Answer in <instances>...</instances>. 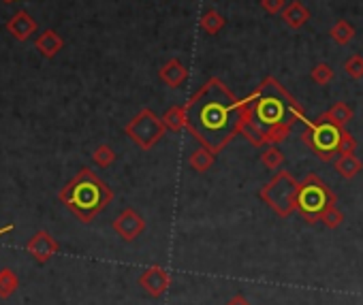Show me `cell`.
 Returning <instances> with one entry per match:
<instances>
[{"label": "cell", "instance_id": "1", "mask_svg": "<svg viewBox=\"0 0 363 305\" xmlns=\"http://www.w3.org/2000/svg\"><path fill=\"white\" fill-rule=\"evenodd\" d=\"M188 113V132L216 156L242 135L248 113V99H237L222 79L210 77L184 103Z\"/></svg>", "mask_w": 363, "mask_h": 305}, {"label": "cell", "instance_id": "2", "mask_svg": "<svg viewBox=\"0 0 363 305\" xmlns=\"http://www.w3.org/2000/svg\"><path fill=\"white\" fill-rule=\"evenodd\" d=\"M248 113L242 126V137L255 148H263V130L269 126L306 122L304 105L276 79L265 77L251 94H248Z\"/></svg>", "mask_w": 363, "mask_h": 305}, {"label": "cell", "instance_id": "3", "mask_svg": "<svg viewBox=\"0 0 363 305\" xmlns=\"http://www.w3.org/2000/svg\"><path fill=\"white\" fill-rule=\"evenodd\" d=\"M58 201L69 209L79 222L90 224L113 201V190L92 169L84 167L58 193Z\"/></svg>", "mask_w": 363, "mask_h": 305}, {"label": "cell", "instance_id": "4", "mask_svg": "<svg viewBox=\"0 0 363 305\" xmlns=\"http://www.w3.org/2000/svg\"><path fill=\"white\" fill-rule=\"evenodd\" d=\"M304 146L323 162H333L335 156L355 152L357 139L346 130L323 120H306L302 132Z\"/></svg>", "mask_w": 363, "mask_h": 305}, {"label": "cell", "instance_id": "5", "mask_svg": "<svg viewBox=\"0 0 363 305\" xmlns=\"http://www.w3.org/2000/svg\"><path fill=\"white\" fill-rule=\"evenodd\" d=\"M337 205V197L331 188L316 175L310 173L300 181L297 188V201H295V207H297V214L308 222V224H316L321 222V218L327 214V211Z\"/></svg>", "mask_w": 363, "mask_h": 305}, {"label": "cell", "instance_id": "6", "mask_svg": "<svg viewBox=\"0 0 363 305\" xmlns=\"http://www.w3.org/2000/svg\"><path fill=\"white\" fill-rule=\"evenodd\" d=\"M297 188H300V181L288 171L280 169L267 184H263V188H259V199L274 211L278 218L286 220L293 216V211H297V207H295Z\"/></svg>", "mask_w": 363, "mask_h": 305}, {"label": "cell", "instance_id": "7", "mask_svg": "<svg viewBox=\"0 0 363 305\" xmlns=\"http://www.w3.org/2000/svg\"><path fill=\"white\" fill-rule=\"evenodd\" d=\"M167 132L163 117H158L152 109H141L133 120L124 126V135L133 141L135 146L144 152H150L158 141Z\"/></svg>", "mask_w": 363, "mask_h": 305}, {"label": "cell", "instance_id": "8", "mask_svg": "<svg viewBox=\"0 0 363 305\" xmlns=\"http://www.w3.org/2000/svg\"><path fill=\"white\" fill-rule=\"evenodd\" d=\"M146 226H148L146 218L139 214L137 209H133V207L122 209L120 214L116 216V220L111 222L113 233H116L120 239L128 242V244L135 242V239H139V235H144Z\"/></svg>", "mask_w": 363, "mask_h": 305}, {"label": "cell", "instance_id": "9", "mask_svg": "<svg viewBox=\"0 0 363 305\" xmlns=\"http://www.w3.org/2000/svg\"><path fill=\"white\" fill-rule=\"evenodd\" d=\"M171 273L161 267V265H150L146 267L139 277H137V284L152 297V299H161L169 288H171Z\"/></svg>", "mask_w": 363, "mask_h": 305}, {"label": "cell", "instance_id": "10", "mask_svg": "<svg viewBox=\"0 0 363 305\" xmlns=\"http://www.w3.org/2000/svg\"><path fill=\"white\" fill-rule=\"evenodd\" d=\"M26 252L35 258L39 265L50 263L52 258L60 252V244L54 239V235L48 230H37L26 244Z\"/></svg>", "mask_w": 363, "mask_h": 305}, {"label": "cell", "instance_id": "11", "mask_svg": "<svg viewBox=\"0 0 363 305\" xmlns=\"http://www.w3.org/2000/svg\"><path fill=\"white\" fill-rule=\"evenodd\" d=\"M37 21H35V17L28 13V11H24V9H19V11H15L13 15H11V19L7 21V32L13 37V39H17V41H28L35 32H37Z\"/></svg>", "mask_w": 363, "mask_h": 305}, {"label": "cell", "instance_id": "12", "mask_svg": "<svg viewBox=\"0 0 363 305\" xmlns=\"http://www.w3.org/2000/svg\"><path fill=\"white\" fill-rule=\"evenodd\" d=\"M158 77H161V81L167 86V88H179L182 83H184L188 79V68L182 64V60L177 58H171L167 60L161 70H158Z\"/></svg>", "mask_w": 363, "mask_h": 305}, {"label": "cell", "instance_id": "13", "mask_svg": "<svg viewBox=\"0 0 363 305\" xmlns=\"http://www.w3.org/2000/svg\"><path fill=\"white\" fill-rule=\"evenodd\" d=\"M280 15H282V21L286 23L291 30L304 28L306 21L310 19V11H308V7L302 3V0H291V3H286L284 11Z\"/></svg>", "mask_w": 363, "mask_h": 305}, {"label": "cell", "instance_id": "14", "mask_svg": "<svg viewBox=\"0 0 363 305\" xmlns=\"http://www.w3.org/2000/svg\"><path fill=\"white\" fill-rule=\"evenodd\" d=\"M35 47H37V52H39L43 58H56L58 52L64 47V39H62L56 30L48 28V30H43V32L37 37Z\"/></svg>", "mask_w": 363, "mask_h": 305}, {"label": "cell", "instance_id": "15", "mask_svg": "<svg viewBox=\"0 0 363 305\" xmlns=\"http://www.w3.org/2000/svg\"><path fill=\"white\" fill-rule=\"evenodd\" d=\"M333 169L342 179H355L363 171V162L355 152H346L333 160Z\"/></svg>", "mask_w": 363, "mask_h": 305}, {"label": "cell", "instance_id": "16", "mask_svg": "<svg viewBox=\"0 0 363 305\" xmlns=\"http://www.w3.org/2000/svg\"><path fill=\"white\" fill-rule=\"evenodd\" d=\"M355 117V111H353V107L351 105H346V103H335V105H331L327 111H323L316 120H323V122H329V124H333V126H340V128H346V124L353 120Z\"/></svg>", "mask_w": 363, "mask_h": 305}, {"label": "cell", "instance_id": "17", "mask_svg": "<svg viewBox=\"0 0 363 305\" xmlns=\"http://www.w3.org/2000/svg\"><path fill=\"white\" fill-rule=\"evenodd\" d=\"M163 122L167 126V130H173V132H182L188 128V113H186V107L184 105H173L165 111L163 115Z\"/></svg>", "mask_w": 363, "mask_h": 305}, {"label": "cell", "instance_id": "18", "mask_svg": "<svg viewBox=\"0 0 363 305\" xmlns=\"http://www.w3.org/2000/svg\"><path fill=\"white\" fill-rule=\"evenodd\" d=\"M214 162H216V154L210 152L208 148H199L188 156V167L195 173H208L214 167Z\"/></svg>", "mask_w": 363, "mask_h": 305}, {"label": "cell", "instance_id": "19", "mask_svg": "<svg viewBox=\"0 0 363 305\" xmlns=\"http://www.w3.org/2000/svg\"><path fill=\"white\" fill-rule=\"evenodd\" d=\"M329 35H331V39L337 43V45H349L353 39H355V26L349 21V19H337L333 26H331V30H329Z\"/></svg>", "mask_w": 363, "mask_h": 305}, {"label": "cell", "instance_id": "20", "mask_svg": "<svg viewBox=\"0 0 363 305\" xmlns=\"http://www.w3.org/2000/svg\"><path fill=\"white\" fill-rule=\"evenodd\" d=\"M284 160H286V156L278 146H267L261 154V164L267 171H274V173L282 169Z\"/></svg>", "mask_w": 363, "mask_h": 305}, {"label": "cell", "instance_id": "21", "mask_svg": "<svg viewBox=\"0 0 363 305\" xmlns=\"http://www.w3.org/2000/svg\"><path fill=\"white\" fill-rule=\"evenodd\" d=\"M224 17L216 11V9H210V11H206L201 15V19H199V28L206 32V35H218L222 28H224Z\"/></svg>", "mask_w": 363, "mask_h": 305}, {"label": "cell", "instance_id": "22", "mask_svg": "<svg viewBox=\"0 0 363 305\" xmlns=\"http://www.w3.org/2000/svg\"><path fill=\"white\" fill-rule=\"evenodd\" d=\"M15 291H19V277L13 269H0V299H9Z\"/></svg>", "mask_w": 363, "mask_h": 305}, {"label": "cell", "instance_id": "23", "mask_svg": "<svg viewBox=\"0 0 363 305\" xmlns=\"http://www.w3.org/2000/svg\"><path fill=\"white\" fill-rule=\"evenodd\" d=\"M92 162L99 169H109L113 162H116V150L107 144H101L95 152H92Z\"/></svg>", "mask_w": 363, "mask_h": 305}, {"label": "cell", "instance_id": "24", "mask_svg": "<svg viewBox=\"0 0 363 305\" xmlns=\"http://www.w3.org/2000/svg\"><path fill=\"white\" fill-rule=\"evenodd\" d=\"M333 77H335V70H333L331 64H327V62H319V64H316V66L310 70V79H312L316 86H327V83L333 81Z\"/></svg>", "mask_w": 363, "mask_h": 305}, {"label": "cell", "instance_id": "25", "mask_svg": "<svg viewBox=\"0 0 363 305\" xmlns=\"http://www.w3.org/2000/svg\"><path fill=\"white\" fill-rule=\"evenodd\" d=\"M342 222H344V214L337 209V205H333V207L327 211V214L321 218V224H323L327 230H335V228H340V226H342Z\"/></svg>", "mask_w": 363, "mask_h": 305}, {"label": "cell", "instance_id": "26", "mask_svg": "<svg viewBox=\"0 0 363 305\" xmlns=\"http://www.w3.org/2000/svg\"><path fill=\"white\" fill-rule=\"evenodd\" d=\"M344 70H346L349 77L361 79V77H363V56H361V54H353V56L344 62Z\"/></svg>", "mask_w": 363, "mask_h": 305}, {"label": "cell", "instance_id": "27", "mask_svg": "<svg viewBox=\"0 0 363 305\" xmlns=\"http://www.w3.org/2000/svg\"><path fill=\"white\" fill-rule=\"evenodd\" d=\"M261 7H263V11L269 13V15H278V13L284 11L286 0H261Z\"/></svg>", "mask_w": 363, "mask_h": 305}, {"label": "cell", "instance_id": "28", "mask_svg": "<svg viewBox=\"0 0 363 305\" xmlns=\"http://www.w3.org/2000/svg\"><path fill=\"white\" fill-rule=\"evenodd\" d=\"M226 305H251V301H248L242 293H237V295H233L229 301H226Z\"/></svg>", "mask_w": 363, "mask_h": 305}, {"label": "cell", "instance_id": "29", "mask_svg": "<svg viewBox=\"0 0 363 305\" xmlns=\"http://www.w3.org/2000/svg\"><path fill=\"white\" fill-rule=\"evenodd\" d=\"M3 3H13V0H3Z\"/></svg>", "mask_w": 363, "mask_h": 305}]
</instances>
